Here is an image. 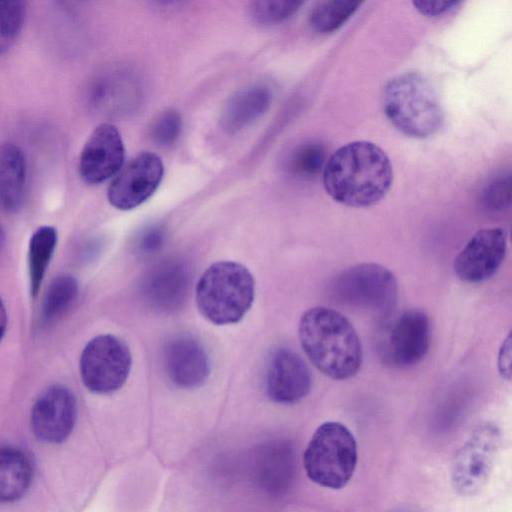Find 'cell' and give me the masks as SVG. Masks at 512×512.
<instances>
[{"label":"cell","instance_id":"d6986e66","mask_svg":"<svg viewBox=\"0 0 512 512\" xmlns=\"http://www.w3.org/2000/svg\"><path fill=\"white\" fill-rule=\"evenodd\" d=\"M33 468L24 451L15 447L0 449V503L21 498L31 484Z\"/></svg>","mask_w":512,"mask_h":512},{"label":"cell","instance_id":"d4e9b609","mask_svg":"<svg viewBox=\"0 0 512 512\" xmlns=\"http://www.w3.org/2000/svg\"><path fill=\"white\" fill-rule=\"evenodd\" d=\"M326 152L320 143H306L299 146L292 154L290 169L300 177L316 176L324 169Z\"/></svg>","mask_w":512,"mask_h":512},{"label":"cell","instance_id":"e0dca14e","mask_svg":"<svg viewBox=\"0 0 512 512\" xmlns=\"http://www.w3.org/2000/svg\"><path fill=\"white\" fill-rule=\"evenodd\" d=\"M271 101V89L265 84L241 88L229 97L221 111L222 129L231 134L245 129L267 111Z\"/></svg>","mask_w":512,"mask_h":512},{"label":"cell","instance_id":"3957f363","mask_svg":"<svg viewBox=\"0 0 512 512\" xmlns=\"http://www.w3.org/2000/svg\"><path fill=\"white\" fill-rule=\"evenodd\" d=\"M382 108L397 130L415 139L434 135L444 122L436 91L418 72H405L390 79L383 89Z\"/></svg>","mask_w":512,"mask_h":512},{"label":"cell","instance_id":"f546056e","mask_svg":"<svg viewBox=\"0 0 512 512\" xmlns=\"http://www.w3.org/2000/svg\"><path fill=\"white\" fill-rule=\"evenodd\" d=\"M498 370L500 375L506 379H511V334L509 333L506 339L500 346L498 353Z\"/></svg>","mask_w":512,"mask_h":512},{"label":"cell","instance_id":"277c9868","mask_svg":"<svg viewBox=\"0 0 512 512\" xmlns=\"http://www.w3.org/2000/svg\"><path fill=\"white\" fill-rule=\"evenodd\" d=\"M255 281L242 264L219 261L210 265L196 285L199 312L216 325L239 322L252 306Z\"/></svg>","mask_w":512,"mask_h":512},{"label":"cell","instance_id":"8fae6325","mask_svg":"<svg viewBox=\"0 0 512 512\" xmlns=\"http://www.w3.org/2000/svg\"><path fill=\"white\" fill-rule=\"evenodd\" d=\"M507 252V235L500 227L478 230L456 256V276L467 283L491 278L502 265Z\"/></svg>","mask_w":512,"mask_h":512},{"label":"cell","instance_id":"7402d4cb","mask_svg":"<svg viewBox=\"0 0 512 512\" xmlns=\"http://www.w3.org/2000/svg\"><path fill=\"white\" fill-rule=\"evenodd\" d=\"M360 2L329 0L318 3L310 12L309 24L319 33L340 28L360 7Z\"/></svg>","mask_w":512,"mask_h":512},{"label":"cell","instance_id":"603a6c76","mask_svg":"<svg viewBox=\"0 0 512 512\" xmlns=\"http://www.w3.org/2000/svg\"><path fill=\"white\" fill-rule=\"evenodd\" d=\"M78 285L71 275H61L49 285L42 304V320L49 323L61 316L74 302Z\"/></svg>","mask_w":512,"mask_h":512},{"label":"cell","instance_id":"4316f807","mask_svg":"<svg viewBox=\"0 0 512 512\" xmlns=\"http://www.w3.org/2000/svg\"><path fill=\"white\" fill-rule=\"evenodd\" d=\"M26 17L25 3L18 0L0 1V28L7 41L12 43L20 34Z\"/></svg>","mask_w":512,"mask_h":512},{"label":"cell","instance_id":"44dd1931","mask_svg":"<svg viewBox=\"0 0 512 512\" xmlns=\"http://www.w3.org/2000/svg\"><path fill=\"white\" fill-rule=\"evenodd\" d=\"M186 285L183 269L174 264L159 268L147 283L146 293L151 301L160 306H171L181 299Z\"/></svg>","mask_w":512,"mask_h":512},{"label":"cell","instance_id":"7c38bea8","mask_svg":"<svg viewBox=\"0 0 512 512\" xmlns=\"http://www.w3.org/2000/svg\"><path fill=\"white\" fill-rule=\"evenodd\" d=\"M77 418V402L70 389L63 385L46 388L31 411V427L42 441L59 443L72 432Z\"/></svg>","mask_w":512,"mask_h":512},{"label":"cell","instance_id":"d6a6232c","mask_svg":"<svg viewBox=\"0 0 512 512\" xmlns=\"http://www.w3.org/2000/svg\"><path fill=\"white\" fill-rule=\"evenodd\" d=\"M10 45L11 43L5 39L0 28V54L4 52Z\"/></svg>","mask_w":512,"mask_h":512},{"label":"cell","instance_id":"30bf717a","mask_svg":"<svg viewBox=\"0 0 512 512\" xmlns=\"http://www.w3.org/2000/svg\"><path fill=\"white\" fill-rule=\"evenodd\" d=\"M164 174L161 158L143 152L120 169L107 190L110 204L119 210H131L149 199Z\"/></svg>","mask_w":512,"mask_h":512},{"label":"cell","instance_id":"6da1fadb","mask_svg":"<svg viewBox=\"0 0 512 512\" xmlns=\"http://www.w3.org/2000/svg\"><path fill=\"white\" fill-rule=\"evenodd\" d=\"M393 182L387 154L369 141H353L338 148L323 169V186L336 202L365 208L381 201Z\"/></svg>","mask_w":512,"mask_h":512},{"label":"cell","instance_id":"ffe728a7","mask_svg":"<svg viewBox=\"0 0 512 512\" xmlns=\"http://www.w3.org/2000/svg\"><path fill=\"white\" fill-rule=\"evenodd\" d=\"M57 243V232L51 226L38 228L29 243L28 264L30 291L36 296Z\"/></svg>","mask_w":512,"mask_h":512},{"label":"cell","instance_id":"83f0119b","mask_svg":"<svg viewBox=\"0 0 512 512\" xmlns=\"http://www.w3.org/2000/svg\"><path fill=\"white\" fill-rule=\"evenodd\" d=\"M480 200L484 208L490 211H502L508 208L511 201L510 174L493 179L482 191Z\"/></svg>","mask_w":512,"mask_h":512},{"label":"cell","instance_id":"9c48e42d","mask_svg":"<svg viewBox=\"0 0 512 512\" xmlns=\"http://www.w3.org/2000/svg\"><path fill=\"white\" fill-rule=\"evenodd\" d=\"M430 338L427 314L419 309L404 310L384 323L378 339V353L386 365L410 367L426 356Z\"/></svg>","mask_w":512,"mask_h":512},{"label":"cell","instance_id":"7a4b0ae2","mask_svg":"<svg viewBox=\"0 0 512 512\" xmlns=\"http://www.w3.org/2000/svg\"><path fill=\"white\" fill-rule=\"evenodd\" d=\"M298 335L310 362L325 376L347 380L362 363V347L356 330L340 312L317 306L305 311Z\"/></svg>","mask_w":512,"mask_h":512},{"label":"cell","instance_id":"836d02e7","mask_svg":"<svg viewBox=\"0 0 512 512\" xmlns=\"http://www.w3.org/2000/svg\"><path fill=\"white\" fill-rule=\"evenodd\" d=\"M2 244H3V230H2V227L0 224V249H1Z\"/></svg>","mask_w":512,"mask_h":512},{"label":"cell","instance_id":"4dcf8cb0","mask_svg":"<svg viewBox=\"0 0 512 512\" xmlns=\"http://www.w3.org/2000/svg\"><path fill=\"white\" fill-rule=\"evenodd\" d=\"M163 239V231L158 226H151L147 228L141 235L140 247L145 250L157 248Z\"/></svg>","mask_w":512,"mask_h":512},{"label":"cell","instance_id":"cb8c5ba5","mask_svg":"<svg viewBox=\"0 0 512 512\" xmlns=\"http://www.w3.org/2000/svg\"><path fill=\"white\" fill-rule=\"evenodd\" d=\"M299 1L259 0L249 5V15L258 24L271 25L292 17L302 6Z\"/></svg>","mask_w":512,"mask_h":512},{"label":"cell","instance_id":"2e32d148","mask_svg":"<svg viewBox=\"0 0 512 512\" xmlns=\"http://www.w3.org/2000/svg\"><path fill=\"white\" fill-rule=\"evenodd\" d=\"M142 96L139 78L131 70L116 69L103 75L93 87L92 99L100 110L110 114L132 111Z\"/></svg>","mask_w":512,"mask_h":512},{"label":"cell","instance_id":"5bb4252c","mask_svg":"<svg viewBox=\"0 0 512 512\" xmlns=\"http://www.w3.org/2000/svg\"><path fill=\"white\" fill-rule=\"evenodd\" d=\"M265 387L273 402L294 404L310 392V370L297 352L286 347L278 348L270 357Z\"/></svg>","mask_w":512,"mask_h":512},{"label":"cell","instance_id":"5b68a950","mask_svg":"<svg viewBox=\"0 0 512 512\" xmlns=\"http://www.w3.org/2000/svg\"><path fill=\"white\" fill-rule=\"evenodd\" d=\"M357 458V443L352 432L340 422L328 421L312 435L304 452L303 464L307 476L314 483L341 489L352 478Z\"/></svg>","mask_w":512,"mask_h":512},{"label":"cell","instance_id":"ac0fdd59","mask_svg":"<svg viewBox=\"0 0 512 512\" xmlns=\"http://www.w3.org/2000/svg\"><path fill=\"white\" fill-rule=\"evenodd\" d=\"M27 167L22 149L12 142L0 144V207L17 212L26 194Z\"/></svg>","mask_w":512,"mask_h":512},{"label":"cell","instance_id":"ba28073f","mask_svg":"<svg viewBox=\"0 0 512 512\" xmlns=\"http://www.w3.org/2000/svg\"><path fill=\"white\" fill-rule=\"evenodd\" d=\"M132 365L131 352L120 338L104 334L91 339L80 357V375L85 387L96 394L119 390Z\"/></svg>","mask_w":512,"mask_h":512},{"label":"cell","instance_id":"9a60e30c","mask_svg":"<svg viewBox=\"0 0 512 512\" xmlns=\"http://www.w3.org/2000/svg\"><path fill=\"white\" fill-rule=\"evenodd\" d=\"M164 368L169 379L183 389L197 388L210 374L208 355L190 336L172 338L164 347Z\"/></svg>","mask_w":512,"mask_h":512},{"label":"cell","instance_id":"8992f818","mask_svg":"<svg viewBox=\"0 0 512 512\" xmlns=\"http://www.w3.org/2000/svg\"><path fill=\"white\" fill-rule=\"evenodd\" d=\"M328 292L339 304L387 313L396 303L398 284L388 268L361 263L337 274Z\"/></svg>","mask_w":512,"mask_h":512},{"label":"cell","instance_id":"4fadbf2b","mask_svg":"<svg viewBox=\"0 0 512 512\" xmlns=\"http://www.w3.org/2000/svg\"><path fill=\"white\" fill-rule=\"evenodd\" d=\"M124 155V144L117 128L110 123L98 125L81 151V178L88 184L104 182L120 171Z\"/></svg>","mask_w":512,"mask_h":512},{"label":"cell","instance_id":"1f68e13d","mask_svg":"<svg viewBox=\"0 0 512 512\" xmlns=\"http://www.w3.org/2000/svg\"><path fill=\"white\" fill-rule=\"evenodd\" d=\"M7 327V312L0 298V341L3 338Z\"/></svg>","mask_w":512,"mask_h":512},{"label":"cell","instance_id":"484cf974","mask_svg":"<svg viewBox=\"0 0 512 512\" xmlns=\"http://www.w3.org/2000/svg\"><path fill=\"white\" fill-rule=\"evenodd\" d=\"M181 115L173 109L162 112L150 128V137L154 143L162 147L173 145L181 133Z\"/></svg>","mask_w":512,"mask_h":512},{"label":"cell","instance_id":"f1b7e54d","mask_svg":"<svg viewBox=\"0 0 512 512\" xmlns=\"http://www.w3.org/2000/svg\"><path fill=\"white\" fill-rule=\"evenodd\" d=\"M460 2L458 1H414V7L427 17L442 15L453 9Z\"/></svg>","mask_w":512,"mask_h":512},{"label":"cell","instance_id":"52a82bcc","mask_svg":"<svg viewBox=\"0 0 512 512\" xmlns=\"http://www.w3.org/2000/svg\"><path fill=\"white\" fill-rule=\"evenodd\" d=\"M501 442L502 433L495 423L485 422L475 428L452 462L451 482L458 494L473 496L486 485Z\"/></svg>","mask_w":512,"mask_h":512}]
</instances>
